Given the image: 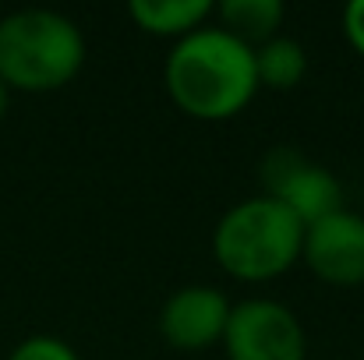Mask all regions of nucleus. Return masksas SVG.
I'll return each mask as SVG.
<instances>
[{"label": "nucleus", "mask_w": 364, "mask_h": 360, "mask_svg": "<svg viewBox=\"0 0 364 360\" xmlns=\"http://www.w3.org/2000/svg\"><path fill=\"white\" fill-rule=\"evenodd\" d=\"M255 75H258V89L287 92L308 75V53L297 39L276 36L255 50Z\"/></svg>", "instance_id": "obj_10"}, {"label": "nucleus", "mask_w": 364, "mask_h": 360, "mask_svg": "<svg viewBox=\"0 0 364 360\" xmlns=\"http://www.w3.org/2000/svg\"><path fill=\"white\" fill-rule=\"evenodd\" d=\"M223 32H230L241 43H269L276 39V28L283 25V4L279 0H223L216 7Z\"/></svg>", "instance_id": "obj_9"}, {"label": "nucleus", "mask_w": 364, "mask_h": 360, "mask_svg": "<svg viewBox=\"0 0 364 360\" xmlns=\"http://www.w3.org/2000/svg\"><path fill=\"white\" fill-rule=\"evenodd\" d=\"M85 64L82 28L57 11H14L0 21V82L21 92L64 89Z\"/></svg>", "instance_id": "obj_2"}, {"label": "nucleus", "mask_w": 364, "mask_h": 360, "mask_svg": "<svg viewBox=\"0 0 364 360\" xmlns=\"http://www.w3.org/2000/svg\"><path fill=\"white\" fill-rule=\"evenodd\" d=\"M163 82L181 114L195 120H230L258 92L255 50L223 28H198L177 39Z\"/></svg>", "instance_id": "obj_1"}, {"label": "nucleus", "mask_w": 364, "mask_h": 360, "mask_svg": "<svg viewBox=\"0 0 364 360\" xmlns=\"http://www.w3.org/2000/svg\"><path fill=\"white\" fill-rule=\"evenodd\" d=\"M343 32L350 39V46L364 57V0H350L343 11Z\"/></svg>", "instance_id": "obj_12"}, {"label": "nucleus", "mask_w": 364, "mask_h": 360, "mask_svg": "<svg viewBox=\"0 0 364 360\" xmlns=\"http://www.w3.org/2000/svg\"><path fill=\"white\" fill-rule=\"evenodd\" d=\"M304 247V227L272 198H247L234 205L213 234L216 265L244 283L283 276Z\"/></svg>", "instance_id": "obj_3"}, {"label": "nucleus", "mask_w": 364, "mask_h": 360, "mask_svg": "<svg viewBox=\"0 0 364 360\" xmlns=\"http://www.w3.org/2000/svg\"><path fill=\"white\" fill-rule=\"evenodd\" d=\"M4 114H7V85L0 82V120H4Z\"/></svg>", "instance_id": "obj_13"}, {"label": "nucleus", "mask_w": 364, "mask_h": 360, "mask_svg": "<svg viewBox=\"0 0 364 360\" xmlns=\"http://www.w3.org/2000/svg\"><path fill=\"white\" fill-rule=\"evenodd\" d=\"M301 258L329 286H364V216L340 209L304 227Z\"/></svg>", "instance_id": "obj_6"}, {"label": "nucleus", "mask_w": 364, "mask_h": 360, "mask_svg": "<svg viewBox=\"0 0 364 360\" xmlns=\"http://www.w3.org/2000/svg\"><path fill=\"white\" fill-rule=\"evenodd\" d=\"M234 304L213 286H184L159 311V332L170 347L198 354L223 343Z\"/></svg>", "instance_id": "obj_7"}, {"label": "nucleus", "mask_w": 364, "mask_h": 360, "mask_svg": "<svg viewBox=\"0 0 364 360\" xmlns=\"http://www.w3.org/2000/svg\"><path fill=\"white\" fill-rule=\"evenodd\" d=\"M262 184H265V198L279 202L290 216L301 219V227H311L343 209V187L333 177V170L287 145L265 156Z\"/></svg>", "instance_id": "obj_4"}, {"label": "nucleus", "mask_w": 364, "mask_h": 360, "mask_svg": "<svg viewBox=\"0 0 364 360\" xmlns=\"http://www.w3.org/2000/svg\"><path fill=\"white\" fill-rule=\"evenodd\" d=\"M223 347L230 360H308V336L297 315L269 297L234 304Z\"/></svg>", "instance_id": "obj_5"}, {"label": "nucleus", "mask_w": 364, "mask_h": 360, "mask_svg": "<svg viewBox=\"0 0 364 360\" xmlns=\"http://www.w3.org/2000/svg\"><path fill=\"white\" fill-rule=\"evenodd\" d=\"M127 14L149 36L184 39V36L205 28V18L216 14V7L209 0H131Z\"/></svg>", "instance_id": "obj_8"}, {"label": "nucleus", "mask_w": 364, "mask_h": 360, "mask_svg": "<svg viewBox=\"0 0 364 360\" xmlns=\"http://www.w3.org/2000/svg\"><path fill=\"white\" fill-rule=\"evenodd\" d=\"M7 360H78V354L57 336H32L21 347H14Z\"/></svg>", "instance_id": "obj_11"}]
</instances>
